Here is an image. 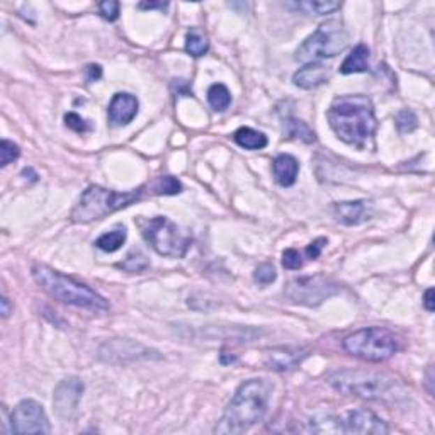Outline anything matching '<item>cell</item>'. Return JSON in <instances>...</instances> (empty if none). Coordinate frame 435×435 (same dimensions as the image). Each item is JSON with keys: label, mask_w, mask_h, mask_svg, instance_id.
<instances>
[{"label": "cell", "mask_w": 435, "mask_h": 435, "mask_svg": "<svg viewBox=\"0 0 435 435\" xmlns=\"http://www.w3.org/2000/svg\"><path fill=\"white\" fill-rule=\"evenodd\" d=\"M348 45V33L339 21L323 22L311 36H308L296 50V60L303 64H316L321 58H333Z\"/></svg>", "instance_id": "cell-7"}, {"label": "cell", "mask_w": 435, "mask_h": 435, "mask_svg": "<svg viewBox=\"0 0 435 435\" xmlns=\"http://www.w3.org/2000/svg\"><path fill=\"white\" fill-rule=\"evenodd\" d=\"M167 2H140L138 9L141 10H154V9H167Z\"/></svg>", "instance_id": "cell-37"}, {"label": "cell", "mask_w": 435, "mask_h": 435, "mask_svg": "<svg viewBox=\"0 0 435 435\" xmlns=\"http://www.w3.org/2000/svg\"><path fill=\"white\" fill-rule=\"evenodd\" d=\"M282 128H284V135L288 138H295V140H301L303 143H315L316 141V135L311 128L308 126L304 121L296 119V117H284L282 119Z\"/></svg>", "instance_id": "cell-20"}, {"label": "cell", "mask_w": 435, "mask_h": 435, "mask_svg": "<svg viewBox=\"0 0 435 435\" xmlns=\"http://www.w3.org/2000/svg\"><path fill=\"white\" fill-rule=\"evenodd\" d=\"M103 77V66L96 65V64H90L85 66V78L87 82H96Z\"/></svg>", "instance_id": "cell-36"}, {"label": "cell", "mask_w": 435, "mask_h": 435, "mask_svg": "<svg viewBox=\"0 0 435 435\" xmlns=\"http://www.w3.org/2000/svg\"><path fill=\"white\" fill-rule=\"evenodd\" d=\"M207 103L214 111H226L231 104V94L225 84H213L207 90Z\"/></svg>", "instance_id": "cell-25"}, {"label": "cell", "mask_w": 435, "mask_h": 435, "mask_svg": "<svg viewBox=\"0 0 435 435\" xmlns=\"http://www.w3.org/2000/svg\"><path fill=\"white\" fill-rule=\"evenodd\" d=\"M330 78V68L321 64H308L303 68H300L293 77L296 87L311 90L323 85Z\"/></svg>", "instance_id": "cell-17"}, {"label": "cell", "mask_w": 435, "mask_h": 435, "mask_svg": "<svg viewBox=\"0 0 435 435\" xmlns=\"http://www.w3.org/2000/svg\"><path fill=\"white\" fill-rule=\"evenodd\" d=\"M82 393H84V383L75 378V376L65 378L64 381H60V384L54 388L53 406L61 420L70 422L77 417Z\"/></svg>", "instance_id": "cell-12"}, {"label": "cell", "mask_w": 435, "mask_h": 435, "mask_svg": "<svg viewBox=\"0 0 435 435\" xmlns=\"http://www.w3.org/2000/svg\"><path fill=\"white\" fill-rule=\"evenodd\" d=\"M148 186H150L152 196H175L182 192V184L172 175H160L148 182Z\"/></svg>", "instance_id": "cell-24"}, {"label": "cell", "mask_w": 435, "mask_h": 435, "mask_svg": "<svg viewBox=\"0 0 435 435\" xmlns=\"http://www.w3.org/2000/svg\"><path fill=\"white\" fill-rule=\"evenodd\" d=\"M186 50H187V53L192 54V57L199 58L207 53V50H209V43H207V38L201 33V31L192 29L187 33V36H186Z\"/></svg>", "instance_id": "cell-26"}, {"label": "cell", "mask_w": 435, "mask_h": 435, "mask_svg": "<svg viewBox=\"0 0 435 435\" xmlns=\"http://www.w3.org/2000/svg\"><path fill=\"white\" fill-rule=\"evenodd\" d=\"M99 357L111 364H128L136 360L160 359L162 355L150 347L141 346L128 339H112L104 342L99 348Z\"/></svg>", "instance_id": "cell-10"}, {"label": "cell", "mask_w": 435, "mask_h": 435, "mask_svg": "<svg viewBox=\"0 0 435 435\" xmlns=\"http://www.w3.org/2000/svg\"><path fill=\"white\" fill-rule=\"evenodd\" d=\"M126 237H128L126 228H124V226H116L115 230L101 235V237L96 240V246L103 250V252H109V253L116 252V250H119L124 242H126Z\"/></svg>", "instance_id": "cell-23"}, {"label": "cell", "mask_w": 435, "mask_h": 435, "mask_svg": "<svg viewBox=\"0 0 435 435\" xmlns=\"http://www.w3.org/2000/svg\"><path fill=\"white\" fill-rule=\"evenodd\" d=\"M31 274H33V279L41 286L43 291L48 293L50 296L60 301V303L87 309V311L97 313V315H104L111 308L108 300L101 296L97 291H94L92 288H89L87 284L78 282L70 276H65V274L48 267V265H33Z\"/></svg>", "instance_id": "cell-3"}, {"label": "cell", "mask_w": 435, "mask_h": 435, "mask_svg": "<svg viewBox=\"0 0 435 435\" xmlns=\"http://www.w3.org/2000/svg\"><path fill=\"white\" fill-rule=\"evenodd\" d=\"M172 90H174V92L177 94V96H182V97L192 96L191 84L187 80H182V78H177V80L172 82Z\"/></svg>", "instance_id": "cell-35"}, {"label": "cell", "mask_w": 435, "mask_h": 435, "mask_svg": "<svg viewBox=\"0 0 435 435\" xmlns=\"http://www.w3.org/2000/svg\"><path fill=\"white\" fill-rule=\"evenodd\" d=\"M344 351L367 362H384L398 352V339L381 327L360 328L351 333L342 342Z\"/></svg>", "instance_id": "cell-6"}, {"label": "cell", "mask_w": 435, "mask_h": 435, "mask_svg": "<svg viewBox=\"0 0 435 435\" xmlns=\"http://www.w3.org/2000/svg\"><path fill=\"white\" fill-rule=\"evenodd\" d=\"M282 267L288 270H297L303 267V258L296 249H288L282 253Z\"/></svg>", "instance_id": "cell-31"}, {"label": "cell", "mask_w": 435, "mask_h": 435, "mask_svg": "<svg viewBox=\"0 0 435 435\" xmlns=\"http://www.w3.org/2000/svg\"><path fill=\"white\" fill-rule=\"evenodd\" d=\"M367 70H369V48L360 43L347 54L344 64L340 65V73L351 75V73H362Z\"/></svg>", "instance_id": "cell-19"}, {"label": "cell", "mask_w": 435, "mask_h": 435, "mask_svg": "<svg viewBox=\"0 0 435 435\" xmlns=\"http://www.w3.org/2000/svg\"><path fill=\"white\" fill-rule=\"evenodd\" d=\"M274 386L267 379H249L242 384L226 406L216 434H244L265 417Z\"/></svg>", "instance_id": "cell-1"}, {"label": "cell", "mask_w": 435, "mask_h": 435, "mask_svg": "<svg viewBox=\"0 0 435 435\" xmlns=\"http://www.w3.org/2000/svg\"><path fill=\"white\" fill-rule=\"evenodd\" d=\"M138 99L128 92H117L109 104V123L115 126H126L138 115Z\"/></svg>", "instance_id": "cell-14"}, {"label": "cell", "mask_w": 435, "mask_h": 435, "mask_svg": "<svg viewBox=\"0 0 435 435\" xmlns=\"http://www.w3.org/2000/svg\"><path fill=\"white\" fill-rule=\"evenodd\" d=\"M19 155H21V150L14 141L2 140V143H0V165L7 167L14 160H17Z\"/></svg>", "instance_id": "cell-28"}, {"label": "cell", "mask_w": 435, "mask_h": 435, "mask_svg": "<svg viewBox=\"0 0 435 435\" xmlns=\"http://www.w3.org/2000/svg\"><path fill=\"white\" fill-rule=\"evenodd\" d=\"M65 124L66 128L72 129V131L75 133H87L90 129L87 121L82 116H78L77 112H68V115H65Z\"/></svg>", "instance_id": "cell-32"}, {"label": "cell", "mask_w": 435, "mask_h": 435, "mask_svg": "<svg viewBox=\"0 0 435 435\" xmlns=\"http://www.w3.org/2000/svg\"><path fill=\"white\" fill-rule=\"evenodd\" d=\"M253 279L260 286H269L277 279V272L272 264H260L253 272Z\"/></svg>", "instance_id": "cell-30"}, {"label": "cell", "mask_w": 435, "mask_h": 435, "mask_svg": "<svg viewBox=\"0 0 435 435\" xmlns=\"http://www.w3.org/2000/svg\"><path fill=\"white\" fill-rule=\"evenodd\" d=\"M328 383L335 391L348 397L362 399H376V401H397L399 386L397 379L381 372L360 371V369H339L332 372Z\"/></svg>", "instance_id": "cell-4"}, {"label": "cell", "mask_w": 435, "mask_h": 435, "mask_svg": "<svg viewBox=\"0 0 435 435\" xmlns=\"http://www.w3.org/2000/svg\"><path fill=\"white\" fill-rule=\"evenodd\" d=\"M423 307H425L427 311H430V313L434 311L435 304H434V289L432 288L427 289L425 295H423Z\"/></svg>", "instance_id": "cell-38"}, {"label": "cell", "mask_w": 435, "mask_h": 435, "mask_svg": "<svg viewBox=\"0 0 435 435\" xmlns=\"http://www.w3.org/2000/svg\"><path fill=\"white\" fill-rule=\"evenodd\" d=\"M395 123H397V128L399 133H411L415 128H417L418 119L413 111H410V109H403V111H399L397 115Z\"/></svg>", "instance_id": "cell-29"}, {"label": "cell", "mask_w": 435, "mask_h": 435, "mask_svg": "<svg viewBox=\"0 0 435 435\" xmlns=\"http://www.w3.org/2000/svg\"><path fill=\"white\" fill-rule=\"evenodd\" d=\"M342 434H366L384 435L390 432L386 422L369 410H352L344 418H340Z\"/></svg>", "instance_id": "cell-13"}, {"label": "cell", "mask_w": 435, "mask_h": 435, "mask_svg": "<svg viewBox=\"0 0 435 435\" xmlns=\"http://www.w3.org/2000/svg\"><path fill=\"white\" fill-rule=\"evenodd\" d=\"M340 286L330 277L325 276H309L300 277V279L291 281L286 288V296L296 304H304V307H318L325 300L337 295Z\"/></svg>", "instance_id": "cell-9"}, {"label": "cell", "mask_w": 435, "mask_h": 435, "mask_svg": "<svg viewBox=\"0 0 435 435\" xmlns=\"http://www.w3.org/2000/svg\"><path fill=\"white\" fill-rule=\"evenodd\" d=\"M10 427L15 434H50L46 411L34 399H22L10 415Z\"/></svg>", "instance_id": "cell-11"}, {"label": "cell", "mask_w": 435, "mask_h": 435, "mask_svg": "<svg viewBox=\"0 0 435 435\" xmlns=\"http://www.w3.org/2000/svg\"><path fill=\"white\" fill-rule=\"evenodd\" d=\"M143 238L156 253L163 257L182 258L191 249V237L184 233L174 221L165 216H156L143 226Z\"/></svg>", "instance_id": "cell-8"}, {"label": "cell", "mask_w": 435, "mask_h": 435, "mask_svg": "<svg viewBox=\"0 0 435 435\" xmlns=\"http://www.w3.org/2000/svg\"><path fill=\"white\" fill-rule=\"evenodd\" d=\"M325 245H327V238H316V240H313L311 244L307 246V256L309 260H316V258L320 257Z\"/></svg>", "instance_id": "cell-34"}, {"label": "cell", "mask_w": 435, "mask_h": 435, "mask_svg": "<svg viewBox=\"0 0 435 435\" xmlns=\"http://www.w3.org/2000/svg\"><path fill=\"white\" fill-rule=\"evenodd\" d=\"M293 7L309 15H325L339 10L342 3L332 2V0H304V2L293 3Z\"/></svg>", "instance_id": "cell-22"}, {"label": "cell", "mask_w": 435, "mask_h": 435, "mask_svg": "<svg viewBox=\"0 0 435 435\" xmlns=\"http://www.w3.org/2000/svg\"><path fill=\"white\" fill-rule=\"evenodd\" d=\"M274 177L282 187H291L300 174V162L293 155L282 154L272 163Z\"/></svg>", "instance_id": "cell-18"}, {"label": "cell", "mask_w": 435, "mask_h": 435, "mask_svg": "<svg viewBox=\"0 0 435 435\" xmlns=\"http://www.w3.org/2000/svg\"><path fill=\"white\" fill-rule=\"evenodd\" d=\"M333 213H335L337 219L347 226L360 225L366 219L371 218L372 214V205L369 201L364 199H357V201H344L337 202L333 206Z\"/></svg>", "instance_id": "cell-16"}, {"label": "cell", "mask_w": 435, "mask_h": 435, "mask_svg": "<svg viewBox=\"0 0 435 435\" xmlns=\"http://www.w3.org/2000/svg\"><path fill=\"white\" fill-rule=\"evenodd\" d=\"M327 117L337 138L357 148H362L376 131L374 105L369 97L362 94L337 97Z\"/></svg>", "instance_id": "cell-2"}, {"label": "cell", "mask_w": 435, "mask_h": 435, "mask_svg": "<svg viewBox=\"0 0 435 435\" xmlns=\"http://www.w3.org/2000/svg\"><path fill=\"white\" fill-rule=\"evenodd\" d=\"M0 303H2V316L3 318H7V316L10 315V303H9V297L2 296V300H0Z\"/></svg>", "instance_id": "cell-39"}, {"label": "cell", "mask_w": 435, "mask_h": 435, "mask_svg": "<svg viewBox=\"0 0 435 435\" xmlns=\"http://www.w3.org/2000/svg\"><path fill=\"white\" fill-rule=\"evenodd\" d=\"M119 2L116 0H105V2L99 3V14L105 21H116L119 17Z\"/></svg>", "instance_id": "cell-33"}, {"label": "cell", "mask_w": 435, "mask_h": 435, "mask_svg": "<svg viewBox=\"0 0 435 435\" xmlns=\"http://www.w3.org/2000/svg\"><path fill=\"white\" fill-rule=\"evenodd\" d=\"M233 140L242 148H245V150H262V148L267 147V136L264 133L256 131V129L246 126L237 129L233 135Z\"/></svg>", "instance_id": "cell-21"}, {"label": "cell", "mask_w": 435, "mask_h": 435, "mask_svg": "<svg viewBox=\"0 0 435 435\" xmlns=\"http://www.w3.org/2000/svg\"><path fill=\"white\" fill-rule=\"evenodd\" d=\"M147 194L152 196L148 184L129 192H116L111 189H104L101 186H90L84 191V194L78 199L77 206L73 207L72 221L90 223L96 221V219H103L109 216V214L116 213V211L123 209V207L135 205L136 201H140Z\"/></svg>", "instance_id": "cell-5"}, {"label": "cell", "mask_w": 435, "mask_h": 435, "mask_svg": "<svg viewBox=\"0 0 435 435\" xmlns=\"http://www.w3.org/2000/svg\"><path fill=\"white\" fill-rule=\"evenodd\" d=\"M121 269H124L126 272H143L150 267V262H148L147 256H143L141 252H129L126 258L119 264Z\"/></svg>", "instance_id": "cell-27"}, {"label": "cell", "mask_w": 435, "mask_h": 435, "mask_svg": "<svg viewBox=\"0 0 435 435\" xmlns=\"http://www.w3.org/2000/svg\"><path fill=\"white\" fill-rule=\"evenodd\" d=\"M308 355V351L295 347H277L265 352L264 364L272 371H291L303 362Z\"/></svg>", "instance_id": "cell-15"}]
</instances>
